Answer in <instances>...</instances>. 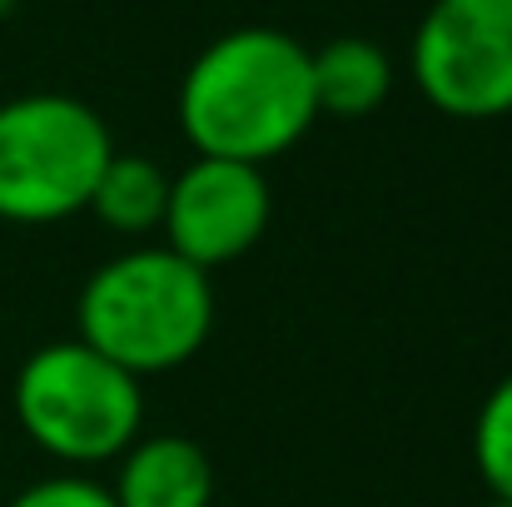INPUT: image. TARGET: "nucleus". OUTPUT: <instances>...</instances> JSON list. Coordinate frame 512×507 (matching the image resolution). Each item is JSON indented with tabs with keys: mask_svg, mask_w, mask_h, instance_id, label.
<instances>
[{
	"mask_svg": "<svg viewBox=\"0 0 512 507\" xmlns=\"http://www.w3.org/2000/svg\"><path fill=\"white\" fill-rule=\"evenodd\" d=\"M115 155L110 125L95 105L55 90L0 105V219L55 224L85 214Z\"/></svg>",
	"mask_w": 512,
	"mask_h": 507,
	"instance_id": "20e7f679",
	"label": "nucleus"
},
{
	"mask_svg": "<svg viewBox=\"0 0 512 507\" xmlns=\"http://www.w3.org/2000/svg\"><path fill=\"white\" fill-rule=\"evenodd\" d=\"M269 214H274V199H269L264 169L194 155L170 179L160 234H165V249L189 259L194 269L214 274L244 259L264 239Z\"/></svg>",
	"mask_w": 512,
	"mask_h": 507,
	"instance_id": "423d86ee",
	"label": "nucleus"
},
{
	"mask_svg": "<svg viewBox=\"0 0 512 507\" xmlns=\"http://www.w3.org/2000/svg\"><path fill=\"white\" fill-rule=\"evenodd\" d=\"M309 80H314V110L334 120L373 115L393 90V60L383 45L363 35H339L319 50H309Z\"/></svg>",
	"mask_w": 512,
	"mask_h": 507,
	"instance_id": "6e6552de",
	"label": "nucleus"
},
{
	"mask_svg": "<svg viewBox=\"0 0 512 507\" xmlns=\"http://www.w3.org/2000/svg\"><path fill=\"white\" fill-rule=\"evenodd\" d=\"M309 45L274 25L209 40L179 85V130L204 160L264 169L314 130Z\"/></svg>",
	"mask_w": 512,
	"mask_h": 507,
	"instance_id": "f257e3e1",
	"label": "nucleus"
},
{
	"mask_svg": "<svg viewBox=\"0 0 512 507\" xmlns=\"http://www.w3.org/2000/svg\"><path fill=\"white\" fill-rule=\"evenodd\" d=\"M165 199H170V174L165 169L155 160H145V155H120L115 150L85 209L115 234H150V229L165 224Z\"/></svg>",
	"mask_w": 512,
	"mask_h": 507,
	"instance_id": "1a4fd4ad",
	"label": "nucleus"
},
{
	"mask_svg": "<svg viewBox=\"0 0 512 507\" xmlns=\"http://www.w3.org/2000/svg\"><path fill=\"white\" fill-rule=\"evenodd\" d=\"M473 463L493 498L512 503V373L498 378L473 418Z\"/></svg>",
	"mask_w": 512,
	"mask_h": 507,
	"instance_id": "9d476101",
	"label": "nucleus"
},
{
	"mask_svg": "<svg viewBox=\"0 0 512 507\" xmlns=\"http://www.w3.org/2000/svg\"><path fill=\"white\" fill-rule=\"evenodd\" d=\"M483 507H512V503H503V498H488V503H483Z\"/></svg>",
	"mask_w": 512,
	"mask_h": 507,
	"instance_id": "f8f14e48",
	"label": "nucleus"
},
{
	"mask_svg": "<svg viewBox=\"0 0 512 507\" xmlns=\"http://www.w3.org/2000/svg\"><path fill=\"white\" fill-rule=\"evenodd\" d=\"M115 507H209L214 468L209 453L184 433H140L120 453V473L110 483Z\"/></svg>",
	"mask_w": 512,
	"mask_h": 507,
	"instance_id": "0eeeda50",
	"label": "nucleus"
},
{
	"mask_svg": "<svg viewBox=\"0 0 512 507\" xmlns=\"http://www.w3.org/2000/svg\"><path fill=\"white\" fill-rule=\"evenodd\" d=\"M15 418L25 438L70 468L120 458L145 428L140 378L80 338L40 343L15 373Z\"/></svg>",
	"mask_w": 512,
	"mask_h": 507,
	"instance_id": "7ed1b4c3",
	"label": "nucleus"
},
{
	"mask_svg": "<svg viewBox=\"0 0 512 507\" xmlns=\"http://www.w3.org/2000/svg\"><path fill=\"white\" fill-rule=\"evenodd\" d=\"M80 343L135 378L189 363L214 329V279L165 244L105 259L75 304Z\"/></svg>",
	"mask_w": 512,
	"mask_h": 507,
	"instance_id": "f03ea898",
	"label": "nucleus"
},
{
	"mask_svg": "<svg viewBox=\"0 0 512 507\" xmlns=\"http://www.w3.org/2000/svg\"><path fill=\"white\" fill-rule=\"evenodd\" d=\"M5 507H115L110 488L85 478V473H60V478H40L25 493H15Z\"/></svg>",
	"mask_w": 512,
	"mask_h": 507,
	"instance_id": "9b49d317",
	"label": "nucleus"
},
{
	"mask_svg": "<svg viewBox=\"0 0 512 507\" xmlns=\"http://www.w3.org/2000/svg\"><path fill=\"white\" fill-rule=\"evenodd\" d=\"M408 65L423 100L453 120L512 115V0H433Z\"/></svg>",
	"mask_w": 512,
	"mask_h": 507,
	"instance_id": "39448f33",
	"label": "nucleus"
}]
</instances>
